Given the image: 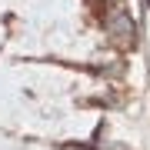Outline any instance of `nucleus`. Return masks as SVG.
Returning a JSON list of instances; mask_svg holds the SVG:
<instances>
[{
    "mask_svg": "<svg viewBox=\"0 0 150 150\" xmlns=\"http://www.w3.org/2000/svg\"><path fill=\"white\" fill-rule=\"evenodd\" d=\"M147 7H150V0H147Z\"/></svg>",
    "mask_w": 150,
    "mask_h": 150,
    "instance_id": "obj_2",
    "label": "nucleus"
},
{
    "mask_svg": "<svg viewBox=\"0 0 150 150\" xmlns=\"http://www.w3.org/2000/svg\"><path fill=\"white\" fill-rule=\"evenodd\" d=\"M107 23H110V30H113V33H120V37H127V33L134 37V20H130V13H127V10H113Z\"/></svg>",
    "mask_w": 150,
    "mask_h": 150,
    "instance_id": "obj_1",
    "label": "nucleus"
}]
</instances>
